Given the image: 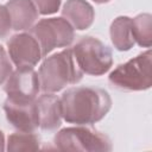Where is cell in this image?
I'll list each match as a JSON object with an SVG mask.
<instances>
[{
  "label": "cell",
  "mask_w": 152,
  "mask_h": 152,
  "mask_svg": "<svg viewBox=\"0 0 152 152\" xmlns=\"http://www.w3.org/2000/svg\"><path fill=\"white\" fill-rule=\"evenodd\" d=\"M7 151H37L40 148V138L33 132L19 131L11 134L7 139Z\"/></svg>",
  "instance_id": "9a60e30c"
},
{
  "label": "cell",
  "mask_w": 152,
  "mask_h": 152,
  "mask_svg": "<svg viewBox=\"0 0 152 152\" xmlns=\"http://www.w3.org/2000/svg\"><path fill=\"white\" fill-rule=\"evenodd\" d=\"M5 150V137L2 131H0V152Z\"/></svg>",
  "instance_id": "d6986e66"
},
{
  "label": "cell",
  "mask_w": 152,
  "mask_h": 152,
  "mask_svg": "<svg viewBox=\"0 0 152 152\" xmlns=\"http://www.w3.org/2000/svg\"><path fill=\"white\" fill-rule=\"evenodd\" d=\"M62 118L75 125H91L103 119L112 107L109 94L101 88L72 87L66 89L62 96Z\"/></svg>",
  "instance_id": "6da1fadb"
},
{
  "label": "cell",
  "mask_w": 152,
  "mask_h": 152,
  "mask_svg": "<svg viewBox=\"0 0 152 152\" xmlns=\"http://www.w3.org/2000/svg\"><path fill=\"white\" fill-rule=\"evenodd\" d=\"M39 14L46 15L56 13L61 6L62 0H31Z\"/></svg>",
  "instance_id": "e0dca14e"
},
{
  "label": "cell",
  "mask_w": 152,
  "mask_h": 152,
  "mask_svg": "<svg viewBox=\"0 0 152 152\" xmlns=\"http://www.w3.org/2000/svg\"><path fill=\"white\" fill-rule=\"evenodd\" d=\"M132 32L134 42L142 46L150 48L152 44V17L150 13H141L132 19Z\"/></svg>",
  "instance_id": "5bb4252c"
},
{
  "label": "cell",
  "mask_w": 152,
  "mask_h": 152,
  "mask_svg": "<svg viewBox=\"0 0 152 152\" xmlns=\"http://www.w3.org/2000/svg\"><path fill=\"white\" fill-rule=\"evenodd\" d=\"M31 33L37 39L43 57L56 48L69 46L75 38L74 27L63 17L40 19L32 26Z\"/></svg>",
  "instance_id": "8992f818"
},
{
  "label": "cell",
  "mask_w": 152,
  "mask_h": 152,
  "mask_svg": "<svg viewBox=\"0 0 152 152\" xmlns=\"http://www.w3.org/2000/svg\"><path fill=\"white\" fill-rule=\"evenodd\" d=\"M39 114V127L43 131H55L62 125L61 101L55 93H44L36 97Z\"/></svg>",
  "instance_id": "30bf717a"
},
{
  "label": "cell",
  "mask_w": 152,
  "mask_h": 152,
  "mask_svg": "<svg viewBox=\"0 0 152 152\" xmlns=\"http://www.w3.org/2000/svg\"><path fill=\"white\" fill-rule=\"evenodd\" d=\"M110 40L119 51H127L135 44L132 32V18L121 15L113 20L109 30Z\"/></svg>",
  "instance_id": "4fadbf2b"
},
{
  "label": "cell",
  "mask_w": 152,
  "mask_h": 152,
  "mask_svg": "<svg viewBox=\"0 0 152 152\" xmlns=\"http://www.w3.org/2000/svg\"><path fill=\"white\" fill-rule=\"evenodd\" d=\"M71 50L76 63L83 74L100 76L106 74L113 65L110 49L99 38L83 37Z\"/></svg>",
  "instance_id": "277c9868"
},
{
  "label": "cell",
  "mask_w": 152,
  "mask_h": 152,
  "mask_svg": "<svg viewBox=\"0 0 152 152\" xmlns=\"http://www.w3.org/2000/svg\"><path fill=\"white\" fill-rule=\"evenodd\" d=\"M95 2H97V4H104V2H108V1H110V0H94Z\"/></svg>",
  "instance_id": "ffe728a7"
},
{
  "label": "cell",
  "mask_w": 152,
  "mask_h": 152,
  "mask_svg": "<svg viewBox=\"0 0 152 152\" xmlns=\"http://www.w3.org/2000/svg\"><path fill=\"white\" fill-rule=\"evenodd\" d=\"M7 99L14 101H33L40 90L38 72L33 66H17L4 83Z\"/></svg>",
  "instance_id": "52a82bcc"
},
{
  "label": "cell",
  "mask_w": 152,
  "mask_h": 152,
  "mask_svg": "<svg viewBox=\"0 0 152 152\" xmlns=\"http://www.w3.org/2000/svg\"><path fill=\"white\" fill-rule=\"evenodd\" d=\"M7 53L15 66H34L40 58L42 49L32 33H17L7 40Z\"/></svg>",
  "instance_id": "ba28073f"
},
{
  "label": "cell",
  "mask_w": 152,
  "mask_h": 152,
  "mask_svg": "<svg viewBox=\"0 0 152 152\" xmlns=\"http://www.w3.org/2000/svg\"><path fill=\"white\" fill-rule=\"evenodd\" d=\"M4 110L8 122L18 131L34 132L39 127V114L36 100L14 101L7 99L4 103Z\"/></svg>",
  "instance_id": "9c48e42d"
},
{
  "label": "cell",
  "mask_w": 152,
  "mask_h": 152,
  "mask_svg": "<svg viewBox=\"0 0 152 152\" xmlns=\"http://www.w3.org/2000/svg\"><path fill=\"white\" fill-rule=\"evenodd\" d=\"M12 61L6 50L0 45V84H4L12 74Z\"/></svg>",
  "instance_id": "2e32d148"
},
{
  "label": "cell",
  "mask_w": 152,
  "mask_h": 152,
  "mask_svg": "<svg viewBox=\"0 0 152 152\" xmlns=\"http://www.w3.org/2000/svg\"><path fill=\"white\" fill-rule=\"evenodd\" d=\"M109 83L121 90H146L152 86V52L146 50L128 62L118 65L108 77Z\"/></svg>",
  "instance_id": "3957f363"
},
{
  "label": "cell",
  "mask_w": 152,
  "mask_h": 152,
  "mask_svg": "<svg viewBox=\"0 0 152 152\" xmlns=\"http://www.w3.org/2000/svg\"><path fill=\"white\" fill-rule=\"evenodd\" d=\"M62 15L76 30H86L94 23L95 11L86 0H66L62 8Z\"/></svg>",
  "instance_id": "7c38bea8"
},
{
  "label": "cell",
  "mask_w": 152,
  "mask_h": 152,
  "mask_svg": "<svg viewBox=\"0 0 152 152\" xmlns=\"http://www.w3.org/2000/svg\"><path fill=\"white\" fill-rule=\"evenodd\" d=\"M12 30V21L6 5H0V39L6 38Z\"/></svg>",
  "instance_id": "ac0fdd59"
},
{
  "label": "cell",
  "mask_w": 152,
  "mask_h": 152,
  "mask_svg": "<svg viewBox=\"0 0 152 152\" xmlns=\"http://www.w3.org/2000/svg\"><path fill=\"white\" fill-rule=\"evenodd\" d=\"M83 72L76 63L71 49H64L45 58L38 70L40 89L56 93L82 80Z\"/></svg>",
  "instance_id": "7a4b0ae2"
},
{
  "label": "cell",
  "mask_w": 152,
  "mask_h": 152,
  "mask_svg": "<svg viewBox=\"0 0 152 152\" xmlns=\"http://www.w3.org/2000/svg\"><path fill=\"white\" fill-rule=\"evenodd\" d=\"M8 10L12 30L25 31L32 28L38 20V11L31 0H10L6 4Z\"/></svg>",
  "instance_id": "8fae6325"
},
{
  "label": "cell",
  "mask_w": 152,
  "mask_h": 152,
  "mask_svg": "<svg viewBox=\"0 0 152 152\" xmlns=\"http://www.w3.org/2000/svg\"><path fill=\"white\" fill-rule=\"evenodd\" d=\"M55 148L59 151H110L109 138L90 127L77 125L61 129L53 138Z\"/></svg>",
  "instance_id": "5b68a950"
}]
</instances>
